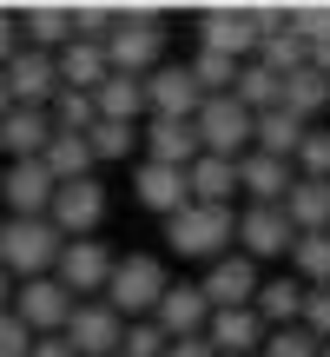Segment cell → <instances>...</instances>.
Masks as SVG:
<instances>
[{"label":"cell","mask_w":330,"mask_h":357,"mask_svg":"<svg viewBox=\"0 0 330 357\" xmlns=\"http://www.w3.org/2000/svg\"><path fill=\"white\" fill-rule=\"evenodd\" d=\"M132 199H139L146 212L172 218V212H185V205H191V192H185V172H172V166H152V159H139V172H132Z\"/></svg>","instance_id":"ac0fdd59"},{"label":"cell","mask_w":330,"mask_h":357,"mask_svg":"<svg viewBox=\"0 0 330 357\" xmlns=\"http://www.w3.org/2000/svg\"><path fill=\"white\" fill-rule=\"evenodd\" d=\"M278 212L291 218L297 238H311V231H330V185H324V178H291V192H284Z\"/></svg>","instance_id":"7402d4cb"},{"label":"cell","mask_w":330,"mask_h":357,"mask_svg":"<svg viewBox=\"0 0 330 357\" xmlns=\"http://www.w3.org/2000/svg\"><path fill=\"white\" fill-rule=\"evenodd\" d=\"M47 225L60 231V238H93V231L106 225V185H100V178H73V185H60L53 205H47Z\"/></svg>","instance_id":"52a82bcc"},{"label":"cell","mask_w":330,"mask_h":357,"mask_svg":"<svg viewBox=\"0 0 330 357\" xmlns=\"http://www.w3.org/2000/svg\"><path fill=\"white\" fill-rule=\"evenodd\" d=\"M291 172H297V178H324V185H330V126H311V132H304Z\"/></svg>","instance_id":"d590c367"},{"label":"cell","mask_w":330,"mask_h":357,"mask_svg":"<svg viewBox=\"0 0 330 357\" xmlns=\"http://www.w3.org/2000/svg\"><path fill=\"white\" fill-rule=\"evenodd\" d=\"M284 113H291V119H304V126H317V113H330V79H317V73H311V66H304V73H291V79H284Z\"/></svg>","instance_id":"f546056e"},{"label":"cell","mask_w":330,"mask_h":357,"mask_svg":"<svg viewBox=\"0 0 330 357\" xmlns=\"http://www.w3.org/2000/svg\"><path fill=\"white\" fill-rule=\"evenodd\" d=\"M304 119H291L284 113V106H271V113H258L251 119V153H265V159H284V166H291L297 159V146H304Z\"/></svg>","instance_id":"d4e9b609"},{"label":"cell","mask_w":330,"mask_h":357,"mask_svg":"<svg viewBox=\"0 0 330 357\" xmlns=\"http://www.w3.org/2000/svg\"><path fill=\"white\" fill-rule=\"evenodd\" d=\"M251 311H258V324H265V331H291V324L304 318V284L265 278V284H258V298H251Z\"/></svg>","instance_id":"4316f807"},{"label":"cell","mask_w":330,"mask_h":357,"mask_svg":"<svg viewBox=\"0 0 330 357\" xmlns=\"http://www.w3.org/2000/svg\"><path fill=\"white\" fill-rule=\"evenodd\" d=\"M93 106H100V119H113V126H139V119H146V79L106 73L100 93H93Z\"/></svg>","instance_id":"484cf974"},{"label":"cell","mask_w":330,"mask_h":357,"mask_svg":"<svg viewBox=\"0 0 330 357\" xmlns=\"http://www.w3.org/2000/svg\"><path fill=\"white\" fill-rule=\"evenodd\" d=\"M165 357H218V351L205 344V337H172V344H165Z\"/></svg>","instance_id":"7bdbcfd3"},{"label":"cell","mask_w":330,"mask_h":357,"mask_svg":"<svg viewBox=\"0 0 330 357\" xmlns=\"http://www.w3.org/2000/svg\"><path fill=\"white\" fill-rule=\"evenodd\" d=\"M93 146V166H119V159H132V146H139V126H113V119H100V126L86 132Z\"/></svg>","instance_id":"e575fe53"},{"label":"cell","mask_w":330,"mask_h":357,"mask_svg":"<svg viewBox=\"0 0 330 357\" xmlns=\"http://www.w3.org/2000/svg\"><path fill=\"white\" fill-rule=\"evenodd\" d=\"M297 324H304L317 344H330V284H324V291H304V318H297Z\"/></svg>","instance_id":"ab89813d"},{"label":"cell","mask_w":330,"mask_h":357,"mask_svg":"<svg viewBox=\"0 0 330 357\" xmlns=\"http://www.w3.org/2000/svg\"><path fill=\"white\" fill-rule=\"evenodd\" d=\"M205 344H212L218 357H258L265 351V324H258V311H212Z\"/></svg>","instance_id":"ffe728a7"},{"label":"cell","mask_w":330,"mask_h":357,"mask_svg":"<svg viewBox=\"0 0 330 357\" xmlns=\"http://www.w3.org/2000/svg\"><path fill=\"white\" fill-rule=\"evenodd\" d=\"M7 305H13V278L0 271V311H7Z\"/></svg>","instance_id":"bcb514c9"},{"label":"cell","mask_w":330,"mask_h":357,"mask_svg":"<svg viewBox=\"0 0 330 357\" xmlns=\"http://www.w3.org/2000/svg\"><path fill=\"white\" fill-rule=\"evenodd\" d=\"M146 159L185 172L191 159H198V132H191V119H146Z\"/></svg>","instance_id":"44dd1931"},{"label":"cell","mask_w":330,"mask_h":357,"mask_svg":"<svg viewBox=\"0 0 330 357\" xmlns=\"http://www.w3.org/2000/svg\"><path fill=\"white\" fill-rule=\"evenodd\" d=\"M291 166L284 159H265V153H244L238 159V199L244 205H284V192H291Z\"/></svg>","instance_id":"d6986e66"},{"label":"cell","mask_w":330,"mask_h":357,"mask_svg":"<svg viewBox=\"0 0 330 357\" xmlns=\"http://www.w3.org/2000/svg\"><path fill=\"white\" fill-rule=\"evenodd\" d=\"M185 73H191V86H198L205 93V100H218V93H231V86H238V60H225V53H191V66H185Z\"/></svg>","instance_id":"836d02e7"},{"label":"cell","mask_w":330,"mask_h":357,"mask_svg":"<svg viewBox=\"0 0 330 357\" xmlns=\"http://www.w3.org/2000/svg\"><path fill=\"white\" fill-rule=\"evenodd\" d=\"M311 73L330 79V40H324V47H311Z\"/></svg>","instance_id":"f6af8a7d"},{"label":"cell","mask_w":330,"mask_h":357,"mask_svg":"<svg viewBox=\"0 0 330 357\" xmlns=\"http://www.w3.org/2000/svg\"><path fill=\"white\" fill-rule=\"evenodd\" d=\"M60 337L73 344V357H119V337H126V318H113V311H106L100 298H79Z\"/></svg>","instance_id":"9c48e42d"},{"label":"cell","mask_w":330,"mask_h":357,"mask_svg":"<svg viewBox=\"0 0 330 357\" xmlns=\"http://www.w3.org/2000/svg\"><path fill=\"white\" fill-rule=\"evenodd\" d=\"M53 66H60V86H73V93H100V79L113 73V66H106V47H86V40L60 47Z\"/></svg>","instance_id":"83f0119b"},{"label":"cell","mask_w":330,"mask_h":357,"mask_svg":"<svg viewBox=\"0 0 330 357\" xmlns=\"http://www.w3.org/2000/svg\"><path fill=\"white\" fill-rule=\"evenodd\" d=\"M113 265H119V258L106 252V238H66V245H60V265H53V278H60L73 298H100L106 278H113Z\"/></svg>","instance_id":"ba28073f"},{"label":"cell","mask_w":330,"mask_h":357,"mask_svg":"<svg viewBox=\"0 0 330 357\" xmlns=\"http://www.w3.org/2000/svg\"><path fill=\"white\" fill-rule=\"evenodd\" d=\"M165 265L159 258H146V252H132V258H119L113 265V278H106V291H100V305L113 311V318H152L159 311V298H165Z\"/></svg>","instance_id":"277c9868"},{"label":"cell","mask_w":330,"mask_h":357,"mask_svg":"<svg viewBox=\"0 0 330 357\" xmlns=\"http://www.w3.org/2000/svg\"><path fill=\"white\" fill-rule=\"evenodd\" d=\"M152 324H159L165 337H205V324H212V305H205L198 284H165Z\"/></svg>","instance_id":"2e32d148"},{"label":"cell","mask_w":330,"mask_h":357,"mask_svg":"<svg viewBox=\"0 0 330 357\" xmlns=\"http://www.w3.org/2000/svg\"><path fill=\"white\" fill-rule=\"evenodd\" d=\"M106 66H113V73H132V79H146V73L165 66V20L152 7H119V26H113V40H106Z\"/></svg>","instance_id":"6da1fadb"},{"label":"cell","mask_w":330,"mask_h":357,"mask_svg":"<svg viewBox=\"0 0 330 357\" xmlns=\"http://www.w3.org/2000/svg\"><path fill=\"white\" fill-rule=\"evenodd\" d=\"M40 166L53 172V185H73V178H93L100 166H93V146L79 139V132H53L47 153H40Z\"/></svg>","instance_id":"f1b7e54d"},{"label":"cell","mask_w":330,"mask_h":357,"mask_svg":"<svg viewBox=\"0 0 330 357\" xmlns=\"http://www.w3.org/2000/svg\"><path fill=\"white\" fill-rule=\"evenodd\" d=\"M198 106H205V93L191 86L185 66L165 60L159 73H146V119H191Z\"/></svg>","instance_id":"9a60e30c"},{"label":"cell","mask_w":330,"mask_h":357,"mask_svg":"<svg viewBox=\"0 0 330 357\" xmlns=\"http://www.w3.org/2000/svg\"><path fill=\"white\" fill-rule=\"evenodd\" d=\"M291 271H297L304 291H324L330 284V231H311V238L291 245Z\"/></svg>","instance_id":"1f68e13d"},{"label":"cell","mask_w":330,"mask_h":357,"mask_svg":"<svg viewBox=\"0 0 330 357\" xmlns=\"http://www.w3.org/2000/svg\"><path fill=\"white\" fill-rule=\"evenodd\" d=\"M26 357H73V344H66V337H33Z\"/></svg>","instance_id":"ee69618b"},{"label":"cell","mask_w":330,"mask_h":357,"mask_svg":"<svg viewBox=\"0 0 330 357\" xmlns=\"http://www.w3.org/2000/svg\"><path fill=\"white\" fill-rule=\"evenodd\" d=\"M73 305H79V298L66 291L60 278H26V284H13V305H7V311H13L33 337H60L66 318H73Z\"/></svg>","instance_id":"8992f818"},{"label":"cell","mask_w":330,"mask_h":357,"mask_svg":"<svg viewBox=\"0 0 330 357\" xmlns=\"http://www.w3.org/2000/svg\"><path fill=\"white\" fill-rule=\"evenodd\" d=\"M317 357H330V344H324V351H317Z\"/></svg>","instance_id":"c3c4849f"},{"label":"cell","mask_w":330,"mask_h":357,"mask_svg":"<svg viewBox=\"0 0 330 357\" xmlns=\"http://www.w3.org/2000/svg\"><path fill=\"white\" fill-rule=\"evenodd\" d=\"M291 245H297V231H291V218H284L278 205H244L238 212V252L251 258V265L291 258Z\"/></svg>","instance_id":"30bf717a"},{"label":"cell","mask_w":330,"mask_h":357,"mask_svg":"<svg viewBox=\"0 0 330 357\" xmlns=\"http://www.w3.org/2000/svg\"><path fill=\"white\" fill-rule=\"evenodd\" d=\"M198 47L205 53H225V60H251L258 53V40H251V13L244 7H205L198 13Z\"/></svg>","instance_id":"5bb4252c"},{"label":"cell","mask_w":330,"mask_h":357,"mask_svg":"<svg viewBox=\"0 0 330 357\" xmlns=\"http://www.w3.org/2000/svg\"><path fill=\"white\" fill-rule=\"evenodd\" d=\"M60 231L47 225V218H7L0 225V271H7L13 284L26 278H53V265H60Z\"/></svg>","instance_id":"3957f363"},{"label":"cell","mask_w":330,"mask_h":357,"mask_svg":"<svg viewBox=\"0 0 330 357\" xmlns=\"http://www.w3.org/2000/svg\"><path fill=\"white\" fill-rule=\"evenodd\" d=\"M165 344H172V337H165L152 318H132L126 337H119V357H165Z\"/></svg>","instance_id":"8d00e7d4"},{"label":"cell","mask_w":330,"mask_h":357,"mask_svg":"<svg viewBox=\"0 0 330 357\" xmlns=\"http://www.w3.org/2000/svg\"><path fill=\"white\" fill-rule=\"evenodd\" d=\"M0 79H7L13 106H40V113H47L53 93H60V66H53V53H33V47L13 53V60L0 66Z\"/></svg>","instance_id":"7c38bea8"},{"label":"cell","mask_w":330,"mask_h":357,"mask_svg":"<svg viewBox=\"0 0 330 357\" xmlns=\"http://www.w3.org/2000/svg\"><path fill=\"white\" fill-rule=\"evenodd\" d=\"M47 119H53V132H79V139H86V132L100 126V106H93V93L60 86V93H53V106H47Z\"/></svg>","instance_id":"d6a6232c"},{"label":"cell","mask_w":330,"mask_h":357,"mask_svg":"<svg viewBox=\"0 0 330 357\" xmlns=\"http://www.w3.org/2000/svg\"><path fill=\"white\" fill-rule=\"evenodd\" d=\"M231 100H238L244 113L258 119V113H271V106L284 100V79H278V73H265L258 60H244V66H238V86H231Z\"/></svg>","instance_id":"4dcf8cb0"},{"label":"cell","mask_w":330,"mask_h":357,"mask_svg":"<svg viewBox=\"0 0 330 357\" xmlns=\"http://www.w3.org/2000/svg\"><path fill=\"white\" fill-rule=\"evenodd\" d=\"M13 20H20V47H33V53L73 47V7H20Z\"/></svg>","instance_id":"cb8c5ba5"},{"label":"cell","mask_w":330,"mask_h":357,"mask_svg":"<svg viewBox=\"0 0 330 357\" xmlns=\"http://www.w3.org/2000/svg\"><path fill=\"white\" fill-rule=\"evenodd\" d=\"M13 113V93H7V79H0V119H7Z\"/></svg>","instance_id":"7dc6e473"},{"label":"cell","mask_w":330,"mask_h":357,"mask_svg":"<svg viewBox=\"0 0 330 357\" xmlns=\"http://www.w3.org/2000/svg\"><path fill=\"white\" fill-rule=\"evenodd\" d=\"M258 284H265V278H258L251 258H244V252H225V258L198 278V291H205V305H212V311H251Z\"/></svg>","instance_id":"8fae6325"},{"label":"cell","mask_w":330,"mask_h":357,"mask_svg":"<svg viewBox=\"0 0 330 357\" xmlns=\"http://www.w3.org/2000/svg\"><path fill=\"white\" fill-rule=\"evenodd\" d=\"M26 351H33V331L13 311H0V357H26Z\"/></svg>","instance_id":"60d3db41"},{"label":"cell","mask_w":330,"mask_h":357,"mask_svg":"<svg viewBox=\"0 0 330 357\" xmlns=\"http://www.w3.org/2000/svg\"><path fill=\"white\" fill-rule=\"evenodd\" d=\"M20 53V20H13V7H0V66Z\"/></svg>","instance_id":"b9f144b4"},{"label":"cell","mask_w":330,"mask_h":357,"mask_svg":"<svg viewBox=\"0 0 330 357\" xmlns=\"http://www.w3.org/2000/svg\"><path fill=\"white\" fill-rule=\"evenodd\" d=\"M165 245H172L178 258L218 265V258L238 245V212H218V205H185V212L165 218Z\"/></svg>","instance_id":"7a4b0ae2"},{"label":"cell","mask_w":330,"mask_h":357,"mask_svg":"<svg viewBox=\"0 0 330 357\" xmlns=\"http://www.w3.org/2000/svg\"><path fill=\"white\" fill-rule=\"evenodd\" d=\"M317 351H324L317 337H311L304 324H291V331H265V351L258 357H317Z\"/></svg>","instance_id":"f35d334b"},{"label":"cell","mask_w":330,"mask_h":357,"mask_svg":"<svg viewBox=\"0 0 330 357\" xmlns=\"http://www.w3.org/2000/svg\"><path fill=\"white\" fill-rule=\"evenodd\" d=\"M185 192H191V205H218V212H231V199H238V159L198 153L185 166Z\"/></svg>","instance_id":"e0dca14e"},{"label":"cell","mask_w":330,"mask_h":357,"mask_svg":"<svg viewBox=\"0 0 330 357\" xmlns=\"http://www.w3.org/2000/svg\"><path fill=\"white\" fill-rule=\"evenodd\" d=\"M284 26H291L304 47H324L330 40V7H284Z\"/></svg>","instance_id":"74e56055"},{"label":"cell","mask_w":330,"mask_h":357,"mask_svg":"<svg viewBox=\"0 0 330 357\" xmlns=\"http://www.w3.org/2000/svg\"><path fill=\"white\" fill-rule=\"evenodd\" d=\"M53 172L40 166V159H13L7 172H0V205H7L13 218H47V205H53Z\"/></svg>","instance_id":"4fadbf2b"},{"label":"cell","mask_w":330,"mask_h":357,"mask_svg":"<svg viewBox=\"0 0 330 357\" xmlns=\"http://www.w3.org/2000/svg\"><path fill=\"white\" fill-rule=\"evenodd\" d=\"M53 139V119L40 113V106H13L7 119H0V153L7 159H40Z\"/></svg>","instance_id":"603a6c76"},{"label":"cell","mask_w":330,"mask_h":357,"mask_svg":"<svg viewBox=\"0 0 330 357\" xmlns=\"http://www.w3.org/2000/svg\"><path fill=\"white\" fill-rule=\"evenodd\" d=\"M191 132H198V153H212V159H244L251 153V113H244L231 93L205 100L198 113H191Z\"/></svg>","instance_id":"5b68a950"}]
</instances>
